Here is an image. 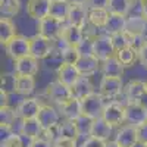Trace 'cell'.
Masks as SVG:
<instances>
[{
  "mask_svg": "<svg viewBox=\"0 0 147 147\" xmlns=\"http://www.w3.org/2000/svg\"><path fill=\"white\" fill-rule=\"evenodd\" d=\"M55 52V41L46 38L41 34L30 37V55L38 60H46Z\"/></svg>",
  "mask_w": 147,
  "mask_h": 147,
  "instance_id": "obj_2",
  "label": "cell"
},
{
  "mask_svg": "<svg viewBox=\"0 0 147 147\" xmlns=\"http://www.w3.org/2000/svg\"><path fill=\"white\" fill-rule=\"evenodd\" d=\"M52 2H68V0H52Z\"/></svg>",
  "mask_w": 147,
  "mask_h": 147,
  "instance_id": "obj_50",
  "label": "cell"
},
{
  "mask_svg": "<svg viewBox=\"0 0 147 147\" xmlns=\"http://www.w3.org/2000/svg\"><path fill=\"white\" fill-rule=\"evenodd\" d=\"M5 50L10 59H13V62L21 57H25L30 55V38L25 35H16L5 46Z\"/></svg>",
  "mask_w": 147,
  "mask_h": 147,
  "instance_id": "obj_9",
  "label": "cell"
},
{
  "mask_svg": "<svg viewBox=\"0 0 147 147\" xmlns=\"http://www.w3.org/2000/svg\"><path fill=\"white\" fill-rule=\"evenodd\" d=\"M60 118H62V115H60L59 109H56L50 105H43L38 116H37V119L40 121V124L43 127V132L53 128L55 125H57L60 122Z\"/></svg>",
  "mask_w": 147,
  "mask_h": 147,
  "instance_id": "obj_14",
  "label": "cell"
},
{
  "mask_svg": "<svg viewBox=\"0 0 147 147\" xmlns=\"http://www.w3.org/2000/svg\"><path fill=\"white\" fill-rule=\"evenodd\" d=\"M146 87H147V80H146Z\"/></svg>",
  "mask_w": 147,
  "mask_h": 147,
  "instance_id": "obj_51",
  "label": "cell"
},
{
  "mask_svg": "<svg viewBox=\"0 0 147 147\" xmlns=\"http://www.w3.org/2000/svg\"><path fill=\"white\" fill-rule=\"evenodd\" d=\"M138 62L143 68H147V43L138 50Z\"/></svg>",
  "mask_w": 147,
  "mask_h": 147,
  "instance_id": "obj_45",
  "label": "cell"
},
{
  "mask_svg": "<svg viewBox=\"0 0 147 147\" xmlns=\"http://www.w3.org/2000/svg\"><path fill=\"white\" fill-rule=\"evenodd\" d=\"M35 91V78L34 77H21L16 78V94L21 97H31Z\"/></svg>",
  "mask_w": 147,
  "mask_h": 147,
  "instance_id": "obj_27",
  "label": "cell"
},
{
  "mask_svg": "<svg viewBox=\"0 0 147 147\" xmlns=\"http://www.w3.org/2000/svg\"><path fill=\"white\" fill-rule=\"evenodd\" d=\"M71 88H72L74 97L78 100H84L85 97H88L90 94L94 93V87H93V82H91L90 77H80V80Z\"/></svg>",
  "mask_w": 147,
  "mask_h": 147,
  "instance_id": "obj_24",
  "label": "cell"
},
{
  "mask_svg": "<svg viewBox=\"0 0 147 147\" xmlns=\"http://www.w3.org/2000/svg\"><path fill=\"white\" fill-rule=\"evenodd\" d=\"M60 131H62V137H69V138H80L77 127L74 124V121H68V119H62L60 122Z\"/></svg>",
  "mask_w": 147,
  "mask_h": 147,
  "instance_id": "obj_39",
  "label": "cell"
},
{
  "mask_svg": "<svg viewBox=\"0 0 147 147\" xmlns=\"http://www.w3.org/2000/svg\"><path fill=\"white\" fill-rule=\"evenodd\" d=\"M52 0H28L27 2V13L30 18L40 21L50 15Z\"/></svg>",
  "mask_w": 147,
  "mask_h": 147,
  "instance_id": "obj_15",
  "label": "cell"
},
{
  "mask_svg": "<svg viewBox=\"0 0 147 147\" xmlns=\"http://www.w3.org/2000/svg\"><path fill=\"white\" fill-rule=\"evenodd\" d=\"M116 57L121 60V63L124 65L125 68L127 66H132L138 60V52L134 47L129 46V47H125V49H122V50L116 52Z\"/></svg>",
  "mask_w": 147,
  "mask_h": 147,
  "instance_id": "obj_32",
  "label": "cell"
},
{
  "mask_svg": "<svg viewBox=\"0 0 147 147\" xmlns=\"http://www.w3.org/2000/svg\"><path fill=\"white\" fill-rule=\"evenodd\" d=\"M112 37V41H113V46H115V50L119 52L125 47H129L131 46V38L132 37L128 34V32H121V34H115V35H110Z\"/></svg>",
  "mask_w": 147,
  "mask_h": 147,
  "instance_id": "obj_38",
  "label": "cell"
},
{
  "mask_svg": "<svg viewBox=\"0 0 147 147\" xmlns=\"http://www.w3.org/2000/svg\"><path fill=\"white\" fill-rule=\"evenodd\" d=\"M68 24L84 28L88 22V7L87 5H71V10L68 15Z\"/></svg>",
  "mask_w": 147,
  "mask_h": 147,
  "instance_id": "obj_18",
  "label": "cell"
},
{
  "mask_svg": "<svg viewBox=\"0 0 147 147\" xmlns=\"http://www.w3.org/2000/svg\"><path fill=\"white\" fill-rule=\"evenodd\" d=\"M146 31H147V21L141 15L127 16L125 32H128L131 37H138V35H144Z\"/></svg>",
  "mask_w": 147,
  "mask_h": 147,
  "instance_id": "obj_22",
  "label": "cell"
},
{
  "mask_svg": "<svg viewBox=\"0 0 147 147\" xmlns=\"http://www.w3.org/2000/svg\"><path fill=\"white\" fill-rule=\"evenodd\" d=\"M105 147H121L115 140H109V141H106V146Z\"/></svg>",
  "mask_w": 147,
  "mask_h": 147,
  "instance_id": "obj_48",
  "label": "cell"
},
{
  "mask_svg": "<svg viewBox=\"0 0 147 147\" xmlns=\"http://www.w3.org/2000/svg\"><path fill=\"white\" fill-rule=\"evenodd\" d=\"M69 10H71V3L69 2H52L50 16L62 21V22H66Z\"/></svg>",
  "mask_w": 147,
  "mask_h": 147,
  "instance_id": "obj_31",
  "label": "cell"
},
{
  "mask_svg": "<svg viewBox=\"0 0 147 147\" xmlns=\"http://www.w3.org/2000/svg\"><path fill=\"white\" fill-rule=\"evenodd\" d=\"M13 72L21 77H35L40 72V60L31 55L13 62Z\"/></svg>",
  "mask_w": 147,
  "mask_h": 147,
  "instance_id": "obj_11",
  "label": "cell"
},
{
  "mask_svg": "<svg viewBox=\"0 0 147 147\" xmlns=\"http://www.w3.org/2000/svg\"><path fill=\"white\" fill-rule=\"evenodd\" d=\"M109 16L110 13L107 9H88V24L96 28L105 30Z\"/></svg>",
  "mask_w": 147,
  "mask_h": 147,
  "instance_id": "obj_28",
  "label": "cell"
},
{
  "mask_svg": "<svg viewBox=\"0 0 147 147\" xmlns=\"http://www.w3.org/2000/svg\"><path fill=\"white\" fill-rule=\"evenodd\" d=\"M131 0H109L107 10L110 15H119V16H128L131 10Z\"/></svg>",
  "mask_w": 147,
  "mask_h": 147,
  "instance_id": "obj_30",
  "label": "cell"
},
{
  "mask_svg": "<svg viewBox=\"0 0 147 147\" xmlns=\"http://www.w3.org/2000/svg\"><path fill=\"white\" fill-rule=\"evenodd\" d=\"M43 103L38 97H24L16 106V115L21 119H32L37 118L41 110Z\"/></svg>",
  "mask_w": 147,
  "mask_h": 147,
  "instance_id": "obj_10",
  "label": "cell"
},
{
  "mask_svg": "<svg viewBox=\"0 0 147 147\" xmlns=\"http://www.w3.org/2000/svg\"><path fill=\"white\" fill-rule=\"evenodd\" d=\"M9 94L3 93V91H0V107H6L9 106Z\"/></svg>",
  "mask_w": 147,
  "mask_h": 147,
  "instance_id": "obj_46",
  "label": "cell"
},
{
  "mask_svg": "<svg viewBox=\"0 0 147 147\" xmlns=\"http://www.w3.org/2000/svg\"><path fill=\"white\" fill-rule=\"evenodd\" d=\"M121 147H137L140 144L138 141V134H137V127L134 125H122L118 128L115 132V138H113Z\"/></svg>",
  "mask_w": 147,
  "mask_h": 147,
  "instance_id": "obj_13",
  "label": "cell"
},
{
  "mask_svg": "<svg viewBox=\"0 0 147 147\" xmlns=\"http://www.w3.org/2000/svg\"><path fill=\"white\" fill-rule=\"evenodd\" d=\"M137 134H138V141L141 146L147 144V122L137 127Z\"/></svg>",
  "mask_w": 147,
  "mask_h": 147,
  "instance_id": "obj_42",
  "label": "cell"
},
{
  "mask_svg": "<svg viewBox=\"0 0 147 147\" xmlns=\"http://www.w3.org/2000/svg\"><path fill=\"white\" fill-rule=\"evenodd\" d=\"M143 147H147V144H144V146H143Z\"/></svg>",
  "mask_w": 147,
  "mask_h": 147,
  "instance_id": "obj_52",
  "label": "cell"
},
{
  "mask_svg": "<svg viewBox=\"0 0 147 147\" xmlns=\"http://www.w3.org/2000/svg\"><path fill=\"white\" fill-rule=\"evenodd\" d=\"M81 74V77H93L102 68V62L93 55H82L75 65Z\"/></svg>",
  "mask_w": 147,
  "mask_h": 147,
  "instance_id": "obj_16",
  "label": "cell"
},
{
  "mask_svg": "<svg viewBox=\"0 0 147 147\" xmlns=\"http://www.w3.org/2000/svg\"><path fill=\"white\" fill-rule=\"evenodd\" d=\"M81 103H82V115H87L91 119H97L102 118L107 100L99 91H94L88 97H85L84 100H81Z\"/></svg>",
  "mask_w": 147,
  "mask_h": 147,
  "instance_id": "obj_6",
  "label": "cell"
},
{
  "mask_svg": "<svg viewBox=\"0 0 147 147\" xmlns=\"http://www.w3.org/2000/svg\"><path fill=\"white\" fill-rule=\"evenodd\" d=\"M30 147H53V143L50 140H47L44 136H41L38 138L32 140V143H31Z\"/></svg>",
  "mask_w": 147,
  "mask_h": 147,
  "instance_id": "obj_44",
  "label": "cell"
},
{
  "mask_svg": "<svg viewBox=\"0 0 147 147\" xmlns=\"http://www.w3.org/2000/svg\"><path fill=\"white\" fill-rule=\"evenodd\" d=\"M57 109H59L60 115H62V118L68 121H75L82 115V103L81 100L75 99V97L71 99L69 102L57 106Z\"/></svg>",
  "mask_w": 147,
  "mask_h": 147,
  "instance_id": "obj_20",
  "label": "cell"
},
{
  "mask_svg": "<svg viewBox=\"0 0 147 147\" xmlns=\"http://www.w3.org/2000/svg\"><path fill=\"white\" fill-rule=\"evenodd\" d=\"M138 2H140V0H138Z\"/></svg>",
  "mask_w": 147,
  "mask_h": 147,
  "instance_id": "obj_53",
  "label": "cell"
},
{
  "mask_svg": "<svg viewBox=\"0 0 147 147\" xmlns=\"http://www.w3.org/2000/svg\"><path fill=\"white\" fill-rule=\"evenodd\" d=\"M127 27V16H119V15H110L109 21L105 27V34L115 35L125 31Z\"/></svg>",
  "mask_w": 147,
  "mask_h": 147,
  "instance_id": "obj_29",
  "label": "cell"
},
{
  "mask_svg": "<svg viewBox=\"0 0 147 147\" xmlns=\"http://www.w3.org/2000/svg\"><path fill=\"white\" fill-rule=\"evenodd\" d=\"M93 121L90 116L87 115H81L78 119L74 121V124H75L77 127V131H78V136L80 137H90V134H91V128H93Z\"/></svg>",
  "mask_w": 147,
  "mask_h": 147,
  "instance_id": "obj_33",
  "label": "cell"
},
{
  "mask_svg": "<svg viewBox=\"0 0 147 147\" xmlns=\"http://www.w3.org/2000/svg\"><path fill=\"white\" fill-rule=\"evenodd\" d=\"M102 118L113 128L122 127L125 124V103H121L119 100L107 102Z\"/></svg>",
  "mask_w": 147,
  "mask_h": 147,
  "instance_id": "obj_4",
  "label": "cell"
},
{
  "mask_svg": "<svg viewBox=\"0 0 147 147\" xmlns=\"http://www.w3.org/2000/svg\"><path fill=\"white\" fill-rule=\"evenodd\" d=\"M19 134L25 136L31 140H35L43 136V127L40 124V121L37 118L32 119H22V124H21V131Z\"/></svg>",
  "mask_w": 147,
  "mask_h": 147,
  "instance_id": "obj_23",
  "label": "cell"
},
{
  "mask_svg": "<svg viewBox=\"0 0 147 147\" xmlns=\"http://www.w3.org/2000/svg\"><path fill=\"white\" fill-rule=\"evenodd\" d=\"M16 35H18V32H16V25L13 24V21L10 18L2 16V19H0V43L6 46Z\"/></svg>",
  "mask_w": 147,
  "mask_h": 147,
  "instance_id": "obj_26",
  "label": "cell"
},
{
  "mask_svg": "<svg viewBox=\"0 0 147 147\" xmlns=\"http://www.w3.org/2000/svg\"><path fill=\"white\" fill-rule=\"evenodd\" d=\"M147 122V106L144 103L125 105V124L138 127Z\"/></svg>",
  "mask_w": 147,
  "mask_h": 147,
  "instance_id": "obj_12",
  "label": "cell"
},
{
  "mask_svg": "<svg viewBox=\"0 0 147 147\" xmlns=\"http://www.w3.org/2000/svg\"><path fill=\"white\" fill-rule=\"evenodd\" d=\"M105 146H106L105 140L96 138V137H87L82 141V144L80 147H105Z\"/></svg>",
  "mask_w": 147,
  "mask_h": 147,
  "instance_id": "obj_41",
  "label": "cell"
},
{
  "mask_svg": "<svg viewBox=\"0 0 147 147\" xmlns=\"http://www.w3.org/2000/svg\"><path fill=\"white\" fill-rule=\"evenodd\" d=\"M66 24L59 21L53 16H46L40 21H37V34H41L46 38L52 40V41H56L57 38L62 37V32H63V28H65Z\"/></svg>",
  "mask_w": 147,
  "mask_h": 147,
  "instance_id": "obj_1",
  "label": "cell"
},
{
  "mask_svg": "<svg viewBox=\"0 0 147 147\" xmlns=\"http://www.w3.org/2000/svg\"><path fill=\"white\" fill-rule=\"evenodd\" d=\"M0 10H2V16L5 18L16 16L21 10V2L19 0H0Z\"/></svg>",
  "mask_w": 147,
  "mask_h": 147,
  "instance_id": "obj_34",
  "label": "cell"
},
{
  "mask_svg": "<svg viewBox=\"0 0 147 147\" xmlns=\"http://www.w3.org/2000/svg\"><path fill=\"white\" fill-rule=\"evenodd\" d=\"M60 56H62V62H63V63L77 65V62L80 60V57H81L82 55H81V52L78 50V47L68 46L66 49H63V50L60 52Z\"/></svg>",
  "mask_w": 147,
  "mask_h": 147,
  "instance_id": "obj_35",
  "label": "cell"
},
{
  "mask_svg": "<svg viewBox=\"0 0 147 147\" xmlns=\"http://www.w3.org/2000/svg\"><path fill=\"white\" fill-rule=\"evenodd\" d=\"M112 132H113V127H110L103 118H97L93 121V128H91L90 137H96V138L109 141Z\"/></svg>",
  "mask_w": 147,
  "mask_h": 147,
  "instance_id": "obj_25",
  "label": "cell"
},
{
  "mask_svg": "<svg viewBox=\"0 0 147 147\" xmlns=\"http://www.w3.org/2000/svg\"><path fill=\"white\" fill-rule=\"evenodd\" d=\"M109 0H87L88 9H107Z\"/></svg>",
  "mask_w": 147,
  "mask_h": 147,
  "instance_id": "obj_43",
  "label": "cell"
},
{
  "mask_svg": "<svg viewBox=\"0 0 147 147\" xmlns=\"http://www.w3.org/2000/svg\"><path fill=\"white\" fill-rule=\"evenodd\" d=\"M116 55L112 37L109 34H99L93 38V56H96L100 62H105L109 57Z\"/></svg>",
  "mask_w": 147,
  "mask_h": 147,
  "instance_id": "obj_5",
  "label": "cell"
},
{
  "mask_svg": "<svg viewBox=\"0 0 147 147\" xmlns=\"http://www.w3.org/2000/svg\"><path fill=\"white\" fill-rule=\"evenodd\" d=\"M71 5H87V0H68Z\"/></svg>",
  "mask_w": 147,
  "mask_h": 147,
  "instance_id": "obj_49",
  "label": "cell"
},
{
  "mask_svg": "<svg viewBox=\"0 0 147 147\" xmlns=\"http://www.w3.org/2000/svg\"><path fill=\"white\" fill-rule=\"evenodd\" d=\"M19 116L16 115V109H12L10 106L6 107H0V121H2V125H9L12 127L16 122Z\"/></svg>",
  "mask_w": 147,
  "mask_h": 147,
  "instance_id": "obj_37",
  "label": "cell"
},
{
  "mask_svg": "<svg viewBox=\"0 0 147 147\" xmlns=\"http://www.w3.org/2000/svg\"><path fill=\"white\" fill-rule=\"evenodd\" d=\"M44 94H46V97L49 100H52L57 106H60V105L69 102L71 99H74L72 88L69 87V85L60 82L59 80H55L52 82H49L47 87H46Z\"/></svg>",
  "mask_w": 147,
  "mask_h": 147,
  "instance_id": "obj_3",
  "label": "cell"
},
{
  "mask_svg": "<svg viewBox=\"0 0 147 147\" xmlns=\"http://www.w3.org/2000/svg\"><path fill=\"white\" fill-rule=\"evenodd\" d=\"M16 78L18 75L13 74H3L2 75V90L6 94H12V93H16Z\"/></svg>",
  "mask_w": 147,
  "mask_h": 147,
  "instance_id": "obj_36",
  "label": "cell"
},
{
  "mask_svg": "<svg viewBox=\"0 0 147 147\" xmlns=\"http://www.w3.org/2000/svg\"><path fill=\"white\" fill-rule=\"evenodd\" d=\"M140 12L141 16L147 21V0H140Z\"/></svg>",
  "mask_w": 147,
  "mask_h": 147,
  "instance_id": "obj_47",
  "label": "cell"
},
{
  "mask_svg": "<svg viewBox=\"0 0 147 147\" xmlns=\"http://www.w3.org/2000/svg\"><path fill=\"white\" fill-rule=\"evenodd\" d=\"M62 38L65 40V43L68 46L78 47L85 38H87V37H85L84 28H80V27H75V25H71V24H66L65 28H63V32H62Z\"/></svg>",
  "mask_w": 147,
  "mask_h": 147,
  "instance_id": "obj_19",
  "label": "cell"
},
{
  "mask_svg": "<svg viewBox=\"0 0 147 147\" xmlns=\"http://www.w3.org/2000/svg\"><path fill=\"white\" fill-rule=\"evenodd\" d=\"M124 82L121 77H102L100 84H99V93L105 97L106 100L112 102L116 100L124 93Z\"/></svg>",
  "mask_w": 147,
  "mask_h": 147,
  "instance_id": "obj_7",
  "label": "cell"
},
{
  "mask_svg": "<svg viewBox=\"0 0 147 147\" xmlns=\"http://www.w3.org/2000/svg\"><path fill=\"white\" fill-rule=\"evenodd\" d=\"M124 69L125 66L121 63V60L115 56L109 57L107 60L102 62V68H100V72L103 77H121L124 75Z\"/></svg>",
  "mask_w": 147,
  "mask_h": 147,
  "instance_id": "obj_21",
  "label": "cell"
},
{
  "mask_svg": "<svg viewBox=\"0 0 147 147\" xmlns=\"http://www.w3.org/2000/svg\"><path fill=\"white\" fill-rule=\"evenodd\" d=\"M122 96H124V99H125V105H128V103H144V99L147 97L146 81L131 80L129 82L125 84Z\"/></svg>",
  "mask_w": 147,
  "mask_h": 147,
  "instance_id": "obj_8",
  "label": "cell"
},
{
  "mask_svg": "<svg viewBox=\"0 0 147 147\" xmlns=\"http://www.w3.org/2000/svg\"><path fill=\"white\" fill-rule=\"evenodd\" d=\"M56 80H59L60 82H63L66 85H69V87H72L74 84H75L81 74L78 71V68L75 65H69V63H62L57 69H56Z\"/></svg>",
  "mask_w": 147,
  "mask_h": 147,
  "instance_id": "obj_17",
  "label": "cell"
},
{
  "mask_svg": "<svg viewBox=\"0 0 147 147\" xmlns=\"http://www.w3.org/2000/svg\"><path fill=\"white\" fill-rule=\"evenodd\" d=\"M53 147H80L77 138H69V137H60L56 141H53Z\"/></svg>",
  "mask_w": 147,
  "mask_h": 147,
  "instance_id": "obj_40",
  "label": "cell"
}]
</instances>
